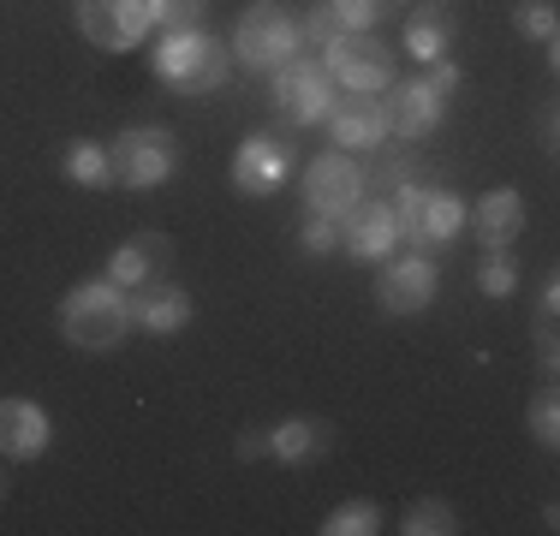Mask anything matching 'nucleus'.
Listing matches in <instances>:
<instances>
[{
	"label": "nucleus",
	"instance_id": "nucleus-1",
	"mask_svg": "<svg viewBox=\"0 0 560 536\" xmlns=\"http://www.w3.org/2000/svg\"><path fill=\"white\" fill-rule=\"evenodd\" d=\"M60 340L72 346V352H119V346L131 340V292L114 287L108 275H90L78 280L72 292L60 299Z\"/></svg>",
	"mask_w": 560,
	"mask_h": 536
},
{
	"label": "nucleus",
	"instance_id": "nucleus-2",
	"mask_svg": "<svg viewBox=\"0 0 560 536\" xmlns=\"http://www.w3.org/2000/svg\"><path fill=\"white\" fill-rule=\"evenodd\" d=\"M226 66H233V54L226 43H215L209 31H167L162 43L150 48V72L162 78L167 90H179V96H209V90L226 84Z\"/></svg>",
	"mask_w": 560,
	"mask_h": 536
},
{
	"label": "nucleus",
	"instance_id": "nucleus-3",
	"mask_svg": "<svg viewBox=\"0 0 560 536\" xmlns=\"http://www.w3.org/2000/svg\"><path fill=\"white\" fill-rule=\"evenodd\" d=\"M388 203H394V221H399V245H411V250H447V245H459L465 214H471L453 191H442V185H423V179H406Z\"/></svg>",
	"mask_w": 560,
	"mask_h": 536
},
{
	"label": "nucleus",
	"instance_id": "nucleus-4",
	"mask_svg": "<svg viewBox=\"0 0 560 536\" xmlns=\"http://www.w3.org/2000/svg\"><path fill=\"white\" fill-rule=\"evenodd\" d=\"M299 43H304V31L280 0H250L233 24V48L226 54H238V66H250V72H275L280 60L299 54Z\"/></svg>",
	"mask_w": 560,
	"mask_h": 536
},
{
	"label": "nucleus",
	"instance_id": "nucleus-5",
	"mask_svg": "<svg viewBox=\"0 0 560 536\" xmlns=\"http://www.w3.org/2000/svg\"><path fill=\"white\" fill-rule=\"evenodd\" d=\"M108 161H114V185L155 191V185H167L179 173V138L167 126H126L108 143Z\"/></svg>",
	"mask_w": 560,
	"mask_h": 536
},
{
	"label": "nucleus",
	"instance_id": "nucleus-6",
	"mask_svg": "<svg viewBox=\"0 0 560 536\" xmlns=\"http://www.w3.org/2000/svg\"><path fill=\"white\" fill-rule=\"evenodd\" d=\"M328 102H335V78H328V66L311 60V54H292V60H280L269 72V107L287 119L292 131L323 126Z\"/></svg>",
	"mask_w": 560,
	"mask_h": 536
},
{
	"label": "nucleus",
	"instance_id": "nucleus-7",
	"mask_svg": "<svg viewBox=\"0 0 560 536\" xmlns=\"http://www.w3.org/2000/svg\"><path fill=\"white\" fill-rule=\"evenodd\" d=\"M323 66L335 78V90H388L394 84V48L376 31H346L340 43L323 48Z\"/></svg>",
	"mask_w": 560,
	"mask_h": 536
},
{
	"label": "nucleus",
	"instance_id": "nucleus-8",
	"mask_svg": "<svg viewBox=\"0 0 560 536\" xmlns=\"http://www.w3.org/2000/svg\"><path fill=\"white\" fill-rule=\"evenodd\" d=\"M72 19H78V36H84L90 48H102V54H131L155 31L143 0H78Z\"/></svg>",
	"mask_w": 560,
	"mask_h": 536
},
{
	"label": "nucleus",
	"instance_id": "nucleus-9",
	"mask_svg": "<svg viewBox=\"0 0 560 536\" xmlns=\"http://www.w3.org/2000/svg\"><path fill=\"white\" fill-rule=\"evenodd\" d=\"M435 292H442V268L430 263V250H406V257L382 263V280H376V304L388 316H418L435 304Z\"/></svg>",
	"mask_w": 560,
	"mask_h": 536
},
{
	"label": "nucleus",
	"instance_id": "nucleus-10",
	"mask_svg": "<svg viewBox=\"0 0 560 536\" xmlns=\"http://www.w3.org/2000/svg\"><path fill=\"white\" fill-rule=\"evenodd\" d=\"M323 126H328V138L340 143V150H382V143L394 138L388 131V96H370V90H346V96L328 102V114H323Z\"/></svg>",
	"mask_w": 560,
	"mask_h": 536
},
{
	"label": "nucleus",
	"instance_id": "nucleus-11",
	"mask_svg": "<svg viewBox=\"0 0 560 536\" xmlns=\"http://www.w3.org/2000/svg\"><path fill=\"white\" fill-rule=\"evenodd\" d=\"M340 250L352 263H388L399 250V221L388 197H358L352 209L340 214Z\"/></svg>",
	"mask_w": 560,
	"mask_h": 536
},
{
	"label": "nucleus",
	"instance_id": "nucleus-12",
	"mask_svg": "<svg viewBox=\"0 0 560 536\" xmlns=\"http://www.w3.org/2000/svg\"><path fill=\"white\" fill-rule=\"evenodd\" d=\"M364 191H370L364 167H358L346 150L340 155L328 150V155H316L311 167H304V209H311V214H335V221H340V214L352 209Z\"/></svg>",
	"mask_w": 560,
	"mask_h": 536
},
{
	"label": "nucleus",
	"instance_id": "nucleus-13",
	"mask_svg": "<svg viewBox=\"0 0 560 536\" xmlns=\"http://www.w3.org/2000/svg\"><path fill=\"white\" fill-rule=\"evenodd\" d=\"M394 96H388V131L394 138H406V143H423L430 131H442V119H447V90L435 84L430 72L423 78H406V84H388Z\"/></svg>",
	"mask_w": 560,
	"mask_h": 536
},
{
	"label": "nucleus",
	"instance_id": "nucleus-14",
	"mask_svg": "<svg viewBox=\"0 0 560 536\" xmlns=\"http://www.w3.org/2000/svg\"><path fill=\"white\" fill-rule=\"evenodd\" d=\"M287 173H292V143L275 138V131H257L233 155V191L238 197H275L287 185Z\"/></svg>",
	"mask_w": 560,
	"mask_h": 536
},
{
	"label": "nucleus",
	"instance_id": "nucleus-15",
	"mask_svg": "<svg viewBox=\"0 0 560 536\" xmlns=\"http://www.w3.org/2000/svg\"><path fill=\"white\" fill-rule=\"evenodd\" d=\"M48 447H55V418L24 394L0 399V453H7V459L31 465V459H43Z\"/></svg>",
	"mask_w": 560,
	"mask_h": 536
},
{
	"label": "nucleus",
	"instance_id": "nucleus-16",
	"mask_svg": "<svg viewBox=\"0 0 560 536\" xmlns=\"http://www.w3.org/2000/svg\"><path fill=\"white\" fill-rule=\"evenodd\" d=\"M167 268H173V238L167 233H131L108 257L102 275L126 292H143V287H155V280H167Z\"/></svg>",
	"mask_w": 560,
	"mask_h": 536
},
{
	"label": "nucleus",
	"instance_id": "nucleus-17",
	"mask_svg": "<svg viewBox=\"0 0 560 536\" xmlns=\"http://www.w3.org/2000/svg\"><path fill=\"white\" fill-rule=\"evenodd\" d=\"M197 304L185 287H173V280H155V287L131 292V322H138L143 334H155V340H173L179 328H191Z\"/></svg>",
	"mask_w": 560,
	"mask_h": 536
},
{
	"label": "nucleus",
	"instance_id": "nucleus-18",
	"mask_svg": "<svg viewBox=\"0 0 560 536\" xmlns=\"http://www.w3.org/2000/svg\"><path fill=\"white\" fill-rule=\"evenodd\" d=\"M465 221L477 226L483 250H513V238L525 233V197H518L513 185H495V191L477 203V214H465Z\"/></svg>",
	"mask_w": 560,
	"mask_h": 536
},
{
	"label": "nucleus",
	"instance_id": "nucleus-19",
	"mask_svg": "<svg viewBox=\"0 0 560 536\" xmlns=\"http://www.w3.org/2000/svg\"><path fill=\"white\" fill-rule=\"evenodd\" d=\"M328 441H335V429H328V423H316V418H280L269 429V459H280V465H311V459H323V453H328Z\"/></svg>",
	"mask_w": 560,
	"mask_h": 536
},
{
	"label": "nucleus",
	"instance_id": "nucleus-20",
	"mask_svg": "<svg viewBox=\"0 0 560 536\" xmlns=\"http://www.w3.org/2000/svg\"><path fill=\"white\" fill-rule=\"evenodd\" d=\"M60 173H66L72 185H84V191H108V185H114L108 143H96V138H72V143H66V155H60Z\"/></svg>",
	"mask_w": 560,
	"mask_h": 536
},
{
	"label": "nucleus",
	"instance_id": "nucleus-21",
	"mask_svg": "<svg viewBox=\"0 0 560 536\" xmlns=\"http://www.w3.org/2000/svg\"><path fill=\"white\" fill-rule=\"evenodd\" d=\"M447 48H453V19L442 7H423V12H411L406 19V54L411 60H447Z\"/></svg>",
	"mask_w": 560,
	"mask_h": 536
},
{
	"label": "nucleus",
	"instance_id": "nucleus-22",
	"mask_svg": "<svg viewBox=\"0 0 560 536\" xmlns=\"http://www.w3.org/2000/svg\"><path fill=\"white\" fill-rule=\"evenodd\" d=\"M382 531V506L370 501V494H358V501H340L335 513L323 518V536H370Z\"/></svg>",
	"mask_w": 560,
	"mask_h": 536
},
{
	"label": "nucleus",
	"instance_id": "nucleus-23",
	"mask_svg": "<svg viewBox=\"0 0 560 536\" xmlns=\"http://www.w3.org/2000/svg\"><path fill=\"white\" fill-rule=\"evenodd\" d=\"M513 31H518V36H530L537 48H549V54H555V43H560V12L549 7V0H525V7L513 12Z\"/></svg>",
	"mask_w": 560,
	"mask_h": 536
},
{
	"label": "nucleus",
	"instance_id": "nucleus-24",
	"mask_svg": "<svg viewBox=\"0 0 560 536\" xmlns=\"http://www.w3.org/2000/svg\"><path fill=\"white\" fill-rule=\"evenodd\" d=\"M399 531H406V536H453V531H459V513H453L447 501H411Z\"/></svg>",
	"mask_w": 560,
	"mask_h": 536
},
{
	"label": "nucleus",
	"instance_id": "nucleus-25",
	"mask_svg": "<svg viewBox=\"0 0 560 536\" xmlns=\"http://www.w3.org/2000/svg\"><path fill=\"white\" fill-rule=\"evenodd\" d=\"M477 292H483V299H513V292H518V263H513V250H489L483 268H477Z\"/></svg>",
	"mask_w": 560,
	"mask_h": 536
},
{
	"label": "nucleus",
	"instance_id": "nucleus-26",
	"mask_svg": "<svg viewBox=\"0 0 560 536\" xmlns=\"http://www.w3.org/2000/svg\"><path fill=\"white\" fill-rule=\"evenodd\" d=\"M328 7L340 12L346 31H376V24H382V19H394V12L406 7V0H328Z\"/></svg>",
	"mask_w": 560,
	"mask_h": 536
},
{
	"label": "nucleus",
	"instance_id": "nucleus-27",
	"mask_svg": "<svg viewBox=\"0 0 560 536\" xmlns=\"http://www.w3.org/2000/svg\"><path fill=\"white\" fill-rule=\"evenodd\" d=\"M299 250H304V257H335V250H340V221H335V214H311V209H304Z\"/></svg>",
	"mask_w": 560,
	"mask_h": 536
},
{
	"label": "nucleus",
	"instance_id": "nucleus-28",
	"mask_svg": "<svg viewBox=\"0 0 560 536\" xmlns=\"http://www.w3.org/2000/svg\"><path fill=\"white\" fill-rule=\"evenodd\" d=\"M555 311H560V280H542V304H537V358L555 375Z\"/></svg>",
	"mask_w": 560,
	"mask_h": 536
},
{
	"label": "nucleus",
	"instance_id": "nucleus-29",
	"mask_svg": "<svg viewBox=\"0 0 560 536\" xmlns=\"http://www.w3.org/2000/svg\"><path fill=\"white\" fill-rule=\"evenodd\" d=\"M143 7H150V24H162V31H191L209 12V0H143Z\"/></svg>",
	"mask_w": 560,
	"mask_h": 536
},
{
	"label": "nucleus",
	"instance_id": "nucleus-30",
	"mask_svg": "<svg viewBox=\"0 0 560 536\" xmlns=\"http://www.w3.org/2000/svg\"><path fill=\"white\" fill-rule=\"evenodd\" d=\"M525 423H530V435H537L542 447H555V441H560V394H555V387H542V394L530 399Z\"/></svg>",
	"mask_w": 560,
	"mask_h": 536
},
{
	"label": "nucleus",
	"instance_id": "nucleus-31",
	"mask_svg": "<svg viewBox=\"0 0 560 536\" xmlns=\"http://www.w3.org/2000/svg\"><path fill=\"white\" fill-rule=\"evenodd\" d=\"M299 31H304V43H311V48H328V43H340V36H346V24H340V12L328 7V0H316L311 19H299Z\"/></svg>",
	"mask_w": 560,
	"mask_h": 536
},
{
	"label": "nucleus",
	"instance_id": "nucleus-32",
	"mask_svg": "<svg viewBox=\"0 0 560 536\" xmlns=\"http://www.w3.org/2000/svg\"><path fill=\"white\" fill-rule=\"evenodd\" d=\"M238 459H269V429H250V435H238Z\"/></svg>",
	"mask_w": 560,
	"mask_h": 536
},
{
	"label": "nucleus",
	"instance_id": "nucleus-33",
	"mask_svg": "<svg viewBox=\"0 0 560 536\" xmlns=\"http://www.w3.org/2000/svg\"><path fill=\"white\" fill-rule=\"evenodd\" d=\"M0 494H7V477H0Z\"/></svg>",
	"mask_w": 560,
	"mask_h": 536
},
{
	"label": "nucleus",
	"instance_id": "nucleus-34",
	"mask_svg": "<svg viewBox=\"0 0 560 536\" xmlns=\"http://www.w3.org/2000/svg\"><path fill=\"white\" fill-rule=\"evenodd\" d=\"M430 7H442V0H430Z\"/></svg>",
	"mask_w": 560,
	"mask_h": 536
}]
</instances>
